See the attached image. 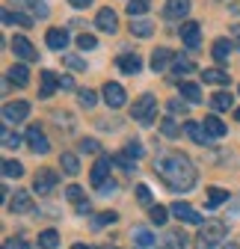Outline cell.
I'll return each mask as SVG.
<instances>
[{
	"instance_id": "obj_34",
	"label": "cell",
	"mask_w": 240,
	"mask_h": 249,
	"mask_svg": "<svg viewBox=\"0 0 240 249\" xmlns=\"http://www.w3.org/2000/svg\"><path fill=\"white\" fill-rule=\"evenodd\" d=\"M223 202H228V193L223 187H211V190H207V208H220Z\"/></svg>"
},
{
	"instance_id": "obj_44",
	"label": "cell",
	"mask_w": 240,
	"mask_h": 249,
	"mask_svg": "<svg viewBox=\"0 0 240 249\" xmlns=\"http://www.w3.org/2000/svg\"><path fill=\"white\" fill-rule=\"evenodd\" d=\"M63 66H69V69H74V71H86V59H80V56H74V53H66V56H63Z\"/></svg>"
},
{
	"instance_id": "obj_10",
	"label": "cell",
	"mask_w": 240,
	"mask_h": 249,
	"mask_svg": "<svg viewBox=\"0 0 240 249\" xmlns=\"http://www.w3.org/2000/svg\"><path fill=\"white\" fill-rule=\"evenodd\" d=\"M12 51H15V56L24 59V62H36V59H39V51L33 48V42H30L27 36H15V39H12Z\"/></svg>"
},
{
	"instance_id": "obj_15",
	"label": "cell",
	"mask_w": 240,
	"mask_h": 249,
	"mask_svg": "<svg viewBox=\"0 0 240 249\" xmlns=\"http://www.w3.org/2000/svg\"><path fill=\"white\" fill-rule=\"evenodd\" d=\"M95 27L101 30V33H116V30H119V15L113 9H101L95 15Z\"/></svg>"
},
{
	"instance_id": "obj_26",
	"label": "cell",
	"mask_w": 240,
	"mask_h": 249,
	"mask_svg": "<svg viewBox=\"0 0 240 249\" xmlns=\"http://www.w3.org/2000/svg\"><path fill=\"white\" fill-rule=\"evenodd\" d=\"M202 80H205V83H214V86H228V83H231V77H228L223 69H205V71H202Z\"/></svg>"
},
{
	"instance_id": "obj_23",
	"label": "cell",
	"mask_w": 240,
	"mask_h": 249,
	"mask_svg": "<svg viewBox=\"0 0 240 249\" xmlns=\"http://www.w3.org/2000/svg\"><path fill=\"white\" fill-rule=\"evenodd\" d=\"M184 246H187V234H184L181 229L166 231V237H163V243H160V249H184Z\"/></svg>"
},
{
	"instance_id": "obj_22",
	"label": "cell",
	"mask_w": 240,
	"mask_h": 249,
	"mask_svg": "<svg viewBox=\"0 0 240 249\" xmlns=\"http://www.w3.org/2000/svg\"><path fill=\"white\" fill-rule=\"evenodd\" d=\"M119 69H122L125 74H139V71H142L139 53H122V56H119Z\"/></svg>"
},
{
	"instance_id": "obj_11",
	"label": "cell",
	"mask_w": 240,
	"mask_h": 249,
	"mask_svg": "<svg viewBox=\"0 0 240 249\" xmlns=\"http://www.w3.org/2000/svg\"><path fill=\"white\" fill-rule=\"evenodd\" d=\"M175 216H178V220H181V223H190V226H199L202 223V216H199V211L193 208V205H187V202H181V199H178L172 208H169Z\"/></svg>"
},
{
	"instance_id": "obj_52",
	"label": "cell",
	"mask_w": 240,
	"mask_h": 249,
	"mask_svg": "<svg viewBox=\"0 0 240 249\" xmlns=\"http://www.w3.org/2000/svg\"><path fill=\"white\" fill-rule=\"evenodd\" d=\"M59 89H74V80L69 74H63V77H59Z\"/></svg>"
},
{
	"instance_id": "obj_48",
	"label": "cell",
	"mask_w": 240,
	"mask_h": 249,
	"mask_svg": "<svg viewBox=\"0 0 240 249\" xmlns=\"http://www.w3.org/2000/svg\"><path fill=\"white\" fill-rule=\"evenodd\" d=\"M137 199H139V205H148V208H154V205H152V190H148L145 184H137Z\"/></svg>"
},
{
	"instance_id": "obj_47",
	"label": "cell",
	"mask_w": 240,
	"mask_h": 249,
	"mask_svg": "<svg viewBox=\"0 0 240 249\" xmlns=\"http://www.w3.org/2000/svg\"><path fill=\"white\" fill-rule=\"evenodd\" d=\"M80 154H101L98 140H80Z\"/></svg>"
},
{
	"instance_id": "obj_57",
	"label": "cell",
	"mask_w": 240,
	"mask_h": 249,
	"mask_svg": "<svg viewBox=\"0 0 240 249\" xmlns=\"http://www.w3.org/2000/svg\"><path fill=\"white\" fill-rule=\"evenodd\" d=\"M225 249H240V246L237 243H225Z\"/></svg>"
},
{
	"instance_id": "obj_33",
	"label": "cell",
	"mask_w": 240,
	"mask_h": 249,
	"mask_svg": "<svg viewBox=\"0 0 240 249\" xmlns=\"http://www.w3.org/2000/svg\"><path fill=\"white\" fill-rule=\"evenodd\" d=\"M152 9V0H128V15L131 18H139Z\"/></svg>"
},
{
	"instance_id": "obj_42",
	"label": "cell",
	"mask_w": 240,
	"mask_h": 249,
	"mask_svg": "<svg viewBox=\"0 0 240 249\" xmlns=\"http://www.w3.org/2000/svg\"><path fill=\"white\" fill-rule=\"evenodd\" d=\"M3 175L6 178H21L24 175V166L18 160H3Z\"/></svg>"
},
{
	"instance_id": "obj_3",
	"label": "cell",
	"mask_w": 240,
	"mask_h": 249,
	"mask_svg": "<svg viewBox=\"0 0 240 249\" xmlns=\"http://www.w3.org/2000/svg\"><path fill=\"white\" fill-rule=\"evenodd\" d=\"M228 234V226L223 220H211L199 229V246H220Z\"/></svg>"
},
{
	"instance_id": "obj_7",
	"label": "cell",
	"mask_w": 240,
	"mask_h": 249,
	"mask_svg": "<svg viewBox=\"0 0 240 249\" xmlns=\"http://www.w3.org/2000/svg\"><path fill=\"white\" fill-rule=\"evenodd\" d=\"M110 169H113V158H110V154H98L92 172H89V178H92V184H95V190H98L104 181H110Z\"/></svg>"
},
{
	"instance_id": "obj_30",
	"label": "cell",
	"mask_w": 240,
	"mask_h": 249,
	"mask_svg": "<svg viewBox=\"0 0 240 249\" xmlns=\"http://www.w3.org/2000/svg\"><path fill=\"white\" fill-rule=\"evenodd\" d=\"M3 24H6V27H9V24L30 27V24H33V15H24V12H9V9H3Z\"/></svg>"
},
{
	"instance_id": "obj_55",
	"label": "cell",
	"mask_w": 240,
	"mask_h": 249,
	"mask_svg": "<svg viewBox=\"0 0 240 249\" xmlns=\"http://www.w3.org/2000/svg\"><path fill=\"white\" fill-rule=\"evenodd\" d=\"M234 45H237V51H240V27H234Z\"/></svg>"
},
{
	"instance_id": "obj_14",
	"label": "cell",
	"mask_w": 240,
	"mask_h": 249,
	"mask_svg": "<svg viewBox=\"0 0 240 249\" xmlns=\"http://www.w3.org/2000/svg\"><path fill=\"white\" fill-rule=\"evenodd\" d=\"M175 59H178V56H175L169 48H157V51L152 53V69L160 74V71H166L169 66H175Z\"/></svg>"
},
{
	"instance_id": "obj_24",
	"label": "cell",
	"mask_w": 240,
	"mask_h": 249,
	"mask_svg": "<svg viewBox=\"0 0 240 249\" xmlns=\"http://www.w3.org/2000/svg\"><path fill=\"white\" fill-rule=\"evenodd\" d=\"M6 80L15 83L18 89H24V86L30 83V69H27V66H12V69L6 71Z\"/></svg>"
},
{
	"instance_id": "obj_40",
	"label": "cell",
	"mask_w": 240,
	"mask_h": 249,
	"mask_svg": "<svg viewBox=\"0 0 240 249\" xmlns=\"http://www.w3.org/2000/svg\"><path fill=\"white\" fill-rule=\"evenodd\" d=\"M116 220H119V213H116V211H104V213H98L95 220H92V226L101 229V226H113Z\"/></svg>"
},
{
	"instance_id": "obj_51",
	"label": "cell",
	"mask_w": 240,
	"mask_h": 249,
	"mask_svg": "<svg viewBox=\"0 0 240 249\" xmlns=\"http://www.w3.org/2000/svg\"><path fill=\"white\" fill-rule=\"evenodd\" d=\"M6 249H30V243L21 237H12V240H6Z\"/></svg>"
},
{
	"instance_id": "obj_21",
	"label": "cell",
	"mask_w": 240,
	"mask_h": 249,
	"mask_svg": "<svg viewBox=\"0 0 240 249\" xmlns=\"http://www.w3.org/2000/svg\"><path fill=\"white\" fill-rule=\"evenodd\" d=\"M202 124H205V131L211 134V140H220V137H225V131H228V128H225V122H223L220 116H205Z\"/></svg>"
},
{
	"instance_id": "obj_54",
	"label": "cell",
	"mask_w": 240,
	"mask_h": 249,
	"mask_svg": "<svg viewBox=\"0 0 240 249\" xmlns=\"http://www.w3.org/2000/svg\"><path fill=\"white\" fill-rule=\"evenodd\" d=\"M89 211H92V208H89V202H80V205H77V213H80V216H86Z\"/></svg>"
},
{
	"instance_id": "obj_18",
	"label": "cell",
	"mask_w": 240,
	"mask_h": 249,
	"mask_svg": "<svg viewBox=\"0 0 240 249\" xmlns=\"http://www.w3.org/2000/svg\"><path fill=\"white\" fill-rule=\"evenodd\" d=\"M131 240H134L137 249H152V246H154V234L148 231L145 226H134V229H131Z\"/></svg>"
},
{
	"instance_id": "obj_29",
	"label": "cell",
	"mask_w": 240,
	"mask_h": 249,
	"mask_svg": "<svg viewBox=\"0 0 240 249\" xmlns=\"http://www.w3.org/2000/svg\"><path fill=\"white\" fill-rule=\"evenodd\" d=\"M59 166H63L66 175H77L80 172V160H77V154L74 151H63V158H59Z\"/></svg>"
},
{
	"instance_id": "obj_35",
	"label": "cell",
	"mask_w": 240,
	"mask_h": 249,
	"mask_svg": "<svg viewBox=\"0 0 240 249\" xmlns=\"http://www.w3.org/2000/svg\"><path fill=\"white\" fill-rule=\"evenodd\" d=\"M39 246H42V249H56V246H59V234H56L53 229H45V231L39 234Z\"/></svg>"
},
{
	"instance_id": "obj_43",
	"label": "cell",
	"mask_w": 240,
	"mask_h": 249,
	"mask_svg": "<svg viewBox=\"0 0 240 249\" xmlns=\"http://www.w3.org/2000/svg\"><path fill=\"white\" fill-rule=\"evenodd\" d=\"M125 154H128L131 160H139V158H142V142H139V140H128V142H125Z\"/></svg>"
},
{
	"instance_id": "obj_58",
	"label": "cell",
	"mask_w": 240,
	"mask_h": 249,
	"mask_svg": "<svg viewBox=\"0 0 240 249\" xmlns=\"http://www.w3.org/2000/svg\"><path fill=\"white\" fill-rule=\"evenodd\" d=\"M234 119H237V122H240V107H237V110H234Z\"/></svg>"
},
{
	"instance_id": "obj_16",
	"label": "cell",
	"mask_w": 240,
	"mask_h": 249,
	"mask_svg": "<svg viewBox=\"0 0 240 249\" xmlns=\"http://www.w3.org/2000/svg\"><path fill=\"white\" fill-rule=\"evenodd\" d=\"M9 211L12 213H30L33 211V196L27 190H15V196L9 199Z\"/></svg>"
},
{
	"instance_id": "obj_37",
	"label": "cell",
	"mask_w": 240,
	"mask_h": 249,
	"mask_svg": "<svg viewBox=\"0 0 240 249\" xmlns=\"http://www.w3.org/2000/svg\"><path fill=\"white\" fill-rule=\"evenodd\" d=\"M77 101H80V107H83V110H92V107H95V101H98V95H95L92 89H80V92H77Z\"/></svg>"
},
{
	"instance_id": "obj_38",
	"label": "cell",
	"mask_w": 240,
	"mask_h": 249,
	"mask_svg": "<svg viewBox=\"0 0 240 249\" xmlns=\"http://www.w3.org/2000/svg\"><path fill=\"white\" fill-rule=\"evenodd\" d=\"M113 163H116L119 169H125V172H137V160H131L125 151H122V154H113Z\"/></svg>"
},
{
	"instance_id": "obj_45",
	"label": "cell",
	"mask_w": 240,
	"mask_h": 249,
	"mask_svg": "<svg viewBox=\"0 0 240 249\" xmlns=\"http://www.w3.org/2000/svg\"><path fill=\"white\" fill-rule=\"evenodd\" d=\"M187 110H190V101H181V98H172L169 101V113L172 116H187Z\"/></svg>"
},
{
	"instance_id": "obj_27",
	"label": "cell",
	"mask_w": 240,
	"mask_h": 249,
	"mask_svg": "<svg viewBox=\"0 0 240 249\" xmlns=\"http://www.w3.org/2000/svg\"><path fill=\"white\" fill-rule=\"evenodd\" d=\"M207 101H211V107H214L217 113H225V110H231V107H234V98L228 95V92H214V95L207 98Z\"/></svg>"
},
{
	"instance_id": "obj_61",
	"label": "cell",
	"mask_w": 240,
	"mask_h": 249,
	"mask_svg": "<svg viewBox=\"0 0 240 249\" xmlns=\"http://www.w3.org/2000/svg\"><path fill=\"white\" fill-rule=\"evenodd\" d=\"M237 92H240V86H237Z\"/></svg>"
},
{
	"instance_id": "obj_46",
	"label": "cell",
	"mask_w": 240,
	"mask_h": 249,
	"mask_svg": "<svg viewBox=\"0 0 240 249\" xmlns=\"http://www.w3.org/2000/svg\"><path fill=\"white\" fill-rule=\"evenodd\" d=\"M187 71H193V62H190V59H175L172 77H181V74H187Z\"/></svg>"
},
{
	"instance_id": "obj_17",
	"label": "cell",
	"mask_w": 240,
	"mask_h": 249,
	"mask_svg": "<svg viewBox=\"0 0 240 249\" xmlns=\"http://www.w3.org/2000/svg\"><path fill=\"white\" fill-rule=\"evenodd\" d=\"M187 12H190V3H187V0H169V3L163 6V15H166V18H172V21H181V24H184Z\"/></svg>"
},
{
	"instance_id": "obj_36",
	"label": "cell",
	"mask_w": 240,
	"mask_h": 249,
	"mask_svg": "<svg viewBox=\"0 0 240 249\" xmlns=\"http://www.w3.org/2000/svg\"><path fill=\"white\" fill-rule=\"evenodd\" d=\"M160 131H163V137L175 140V137H181V124H178V122L169 116V119H163V122H160Z\"/></svg>"
},
{
	"instance_id": "obj_41",
	"label": "cell",
	"mask_w": 240,
	"mask_h": 249,
	"mask_svg": "<svg viewBox=\"0 0 240 249\" xmlns=\"http://www.w3.org/2000/svg\"><path fill=\"white\" fill-rule=\"evenodd\" d=\"M77 48H80V51H95V48H98V39H95L92 33H80V36H77Z\"/></svg>"
},
{
	"instance_id": "obj_60",
	"label": "cell",
	"mask_w": 240,
	"mask_h": 249,
	"mask_svg": "<svg viewBox=\"0 0 240 249\" xmlns=\"http://www.w3.org/2000/svg\"><path fill=\"white\" fill-rule=\"evenodd\" d=\"M110 249H116V246H110Z\"/></svg>"
},
{
	"instance_id": "obj_25",
	"label": "cell",
	"mask_w": 240,
	"mask_h": 249,
	"mask_svg": "<svg viewBox=\"0 0 240 249\" xmlns=\"http://www.w3.org/2000/svg\"><path fill=\"white\" fill-rule=\"evenodd\" d=\"M154 33V24L145 21V18H131V36H139V39H148Z\"/></svg>"
},
{
	"instance_id": "obj_2",
	"label": "cell",
	"mask_w": 240,
	"mask_h": 249,
	"mask_svg": "<svg viewBox=\"0 0 240 249\" xmlns=\"http://www.w3.org/2000/svg\"><path fill=\"white\" fill-rule=\"evenodd\" d=\"M131 116H134V122H139V124H152L154 116H157V98L152 95V92L139 95V98L134 101V107H131Z\"/></svg>"
},
{
	"instance_id": "obj_1",
	"label": "cell",
	"mask_w": 240,
	"mask_h": 249,
	"mask_svg": "<svg viewBox=\"0 0 240 249\" xmlns=\"http://www.w3.org/2000/svg\"><path fill=\"white\" fill-rule=\"evenodd\" d=\"M154 175L169 187L172 193H190L196 187V181H199V172H196L193 160L181 151H157Z\"/></svg>"
},
{
	"instance_id": "obj_53",
	"label": "cell",
	"mask_w": 240,
	"mask_h": 249,
	"mask_svg": "<svg viewBox=\"0 0 240 249\" xmlns=\"http://www.w3.org/2000/svg\"><path fill=\"white\" fill-rule=\"evenodd\" d=\"M69 3H71L74 9H86V6H92V0H69Z\"/></svg>"
},
{
	"instance_id": "obj_49",
	"label": "cell",
	"mask_w": 240,
	"mask_h": 249,
	"mask_svg": "<svg viewBox=\"0 0 240 249\" xmlns=\"http://www.w3.org/2000/svg\"><path fill=\"white\" fill-rule=\"evenodd\" d=\"M66 199L74 202V205H80V202H83V190H80L77 184H71V187H66Z\"/></svg>"
},
{
	"instance_id": "obj_8",
	"label": "cell",
	"mask_w": 240,
	"mask_h": 249,
	"mask_svg": "<svg viewBox=\"0 0 240 249\" xmlns=\"http://www.w3.org/2000/svg\"><path fill=\"white\" fill-rule=\"evenodd\" d=\"M9 3L15 6V12H30L33 18H48L51 9H48V0H9Z\"/></svg>"
},
{
	"instance_id": "obj_28",
	"label": "cell",
	"mask_w": 240,
	"mask_h": 249,
	"mask_svg": "<svg viewBox=\"0 0 240 249\" xmlns=\"http://www.w3.org/2000/svg\"><path fill=\"white\" fill-rule=\"evenodd\" d=\"M231 48H234V42H228V39H217V42L211 45V53H214V59H217V62H228Z\"/></svg>"
},
{
	"instance_id": "obj_32",
	"label": "cell",
	"mask_w": 240,
	"mask_h": 249,
	"mask_svg": "<svg viewBox=\"0 0 240 249\" xmlns=\"http://www.w3.org/2000/svg\"><path fill=\"white\" fill-rule=\"evenodd\" d=\"M169 208H163V205H154V208H148V220H152L154 226H163L166 220H169Z\"/></svg>"
},
{
	"instance_id": "obj_19",
	"label": "cell",
	"mask_w": 240,
	"mask_h": 249,
	"mask_svg": "<svg viewBox=\"0 0 240 249\" xmlns=\"http://www.w3.org/2000/svg\"><path fill=\"white\" fill-rule=\"evenodd\" d=\"M42 89H39V98H51L53 92L59 89V77H56V71H51V69H45L42 74Z\"/></svg>"
},
{
	"instance_id": "obj_50",
	"label": "cell",
	"mask_w": 240,
	"mask_h": 249,
	"mask_svg": "<svg viewBox=\"0 0 240 249\" xmlns=\"http://www.w3.org/2000/svg\"><path fill=\"white\" fill-rule=\"evenodd\" d=\"M98 193H101V196H110V193H116V181H113V178H110V181H104V184L98 187Z\"/></svg>"
},
{
	"instance_id": "obj_56",
	"label": "cell",
	"mask_w": 240,
	"mask_h": 249,
	"mask_svg": "<svg viewBox=\"0 0 240 249\" xmlns=\"http://www.w3.org/2000/svg\"><path fill=\"white\" fill-rule=\"evenodd\" d=\"M71 249H95V246H83V243H74Z\"/></svg>"
},
{
	"instance_id": "obj_9",
	"label": "cell",
	"mask_w": 240,
	"mask_h": 249,
	"mask_svg": "<svg viewBox=\"0 0 240 249\" xmlns=\"http://www.w3.org/2000/svg\"><path fill=\"white\" fill-rule=\"evenodd\" d=\"M27 116H30V104L27 101H9V104H3V124L24 122Z\"/></svg>"
},
{
	"instance_id": "obj_20",
	"label": "cell",
	"mask_w": 240,
	"mask_h": 249,
	"mask_svg": "<svg viewBox=\"0 0 240 249\" xmlns=\"http://www.w3.org/2000/svg\"><path fill=\"white\" fill-rule=\"evenodd\" d=\"M45 42H48L51 51H66V45H69V33H66L63 27H53V30H48Z\"/></svg>"
},
{
	"instance_id": "obj_13",
	"label": "cell",
	"mask_w": 240,
	"mask_h": 249,
	"mask_svg": "<svg viewBox=\"0 0 240 249\" xmlns=\"http://www.w3.org/2000/svg\"><path fill=\"white\" fill-rule=\"evenodd\" d=\"M184 134H187L196 145H211V134L205 131L202 122H184Z\"/></svg>"
},
{
	"instance_id": "obj_39",
	"label": "cell",
	"mask_w": 240,
	"mask_h": 249,
	"mask_svg": "<svg viewBox=\"0 0 240 249\" xmlns=\"http://www.w3.org/2000/svg\"><path fill=\"white\" fill-rule=\"evenodd\" d=\"M0 137H3V148H18V145H21V137L9 131V124H3V131H0Z\"/></svg>"
},
{
	"instance_id": "obj_6",
	"label": "cell",
	"mask_w": 240,
	"mask_h": 249,
	"mask_svg": "<svg viewBox=\"0 0 240 249\" xmlns=\"http://www.w3.org/2000/svg\"><path fill=\"white\" fill-rule=\"evenodd\" d=\"M24 140H27V145L33 148L36 154H48L51 151V142H48V137H45V131L39 128V124H30L27 134H24Z\"/></svg>"
},
{
	"instance_id": "obj_4",
	"label": "cell",
	"mask_w": 240,
	"mask_h": 249,
	"mask_svg": "<svg viewBox=\"0 0 240 249\" xmlns=\"http://www.w3.org/2000/svg\"><path fill=\"white\" fill-rule=\"evenodd\" d=\"M56 181H59V172H56V169H39L36 178H33V193H39V196L53 193Z\"/></svg>"
},
{
	"instance_id": "obj_5",
	"label": "cell",
	"mask_w": 240,
	"mask_h": 249,
	"mask_svg": "<svg viewBox=\"0 0 240 249\" xmlns=\"http://www.w3.org/2000/svg\"><path fill=\"white\" fill-rule=\"evenodd\" d=\"M101 95H104V104L113 107V110L125 107V98H128V95H125V86H122V83H116V80H107V83H104Z\"/></svg>"
},
{
	"instance_id": "obj_59",
	"label": "cell",
	"mask_w": 240,
	"mask_h": 249,
	"mask_svg": "<svg viewBox=\"0 0 240 249\" xmlns=\"http://www.w3.org/2000/svg\"><path fill=\"white\" fill-rule=\"evenodd\" d=\"M199 249H217V246H199Z\"/></svg>"
},
{
	"instance_id": "obj_12",
	"label": "cell",
	"mask_w": 240,
	"mask_h": 249,
	"mask_svg": "<svg viewBox=\"0 0 240 249\" xmlns=\"http://www.w3.org/2000/svg\"><path fill=\"white\" fill-rule=\"evenodd\" d=\"M178 33H181V42H184L190 51H196V48H199V42H202V27H199L196 21H184Z\"/></svg>"
},
{
	"instance_id": "obj_31",
	"label": "cell",
	"mask_w": 240,
	"mask_h": 249,
	"mask_svg": "<svg viewBox=\"0 0 240 249\" xmlns=\"http://www.w3.org/2000/svg\"><path fill=\"white\" fill-rule=\"evenodd\" d=\"M181 98H187L190 104H199V101H205V98H202V89H199V83H181Z\"/></svg>"
}]
</instances>
